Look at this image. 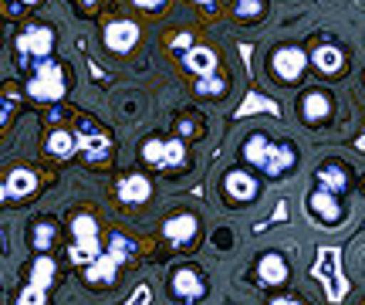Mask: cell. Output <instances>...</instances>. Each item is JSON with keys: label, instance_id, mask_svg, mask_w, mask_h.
Segmentation results:
<instances>
[{"label": "cell", "instance_id": "cell-25", "mask_svg": "<svg viewBox=\"0 0 365 305\" xmlns=\"http://www.w3.org/2000/svg\"><path fill=\"white\" fill-rule=\"evenodd\" d=\"M54 241H58V224H54L51 217H41L31 224V248L38 254H48L54 248Z\"/></svg>", "mask_w": 365, "mask_h": 305}, {"label": "cell", "instance_id": "cell-2", "mask_svg": "<svg viewBox=\"0 0 365 305\" xmlns=\"http://www.w3.org/2000/svg\"><path fill=\"white\" fill-rule=\"evenodd\" d=\"M135 261V241L122 231H112L108 234V248H105L95 261L85 265V285L102 292V289H112L118 281V268L122 265H132Z\"/></svg>", "mask_w": 365, "mask_h": 305}, {"label": "cell", "instance_id": "cell-4", "mask_svg": "<svg viewBox=\"0 0 365 305\" xmlns=\"http://www.w3.org/2000/svg\"><path fill=\"white\" fill-rule=\"evenodd\" d=\"M68 231H71V244H68V261L85 268L102 254V231H98V217L88 207L68 214Z\"/></svg>", "mask_w": 365, "mask_h": 305}, {"label": "cell", "instance_id": "cell-28", "mask_svg": "<svg viewBox=\"0 0 365 305\" xmlns=\"http://www.w3.org/2000/svg\"><path fill=\"white\" fill-rule=\"evenodd\" d=\"M135 11H145V14H163L170 7V0H132Z\"/></svg>", "mask_w": 365, "mask_h": 305}, {"label": "cell", "instance_id": "cell-7", "mask_svg": "<svg viewBox=\"0 0 365 305\" xmlns=\"http://www.w3.org/2000/svg\"><path fill=\"white\" fill-rule=\"evenodd\" d=\"M71 89V81H68V68L58 61V58H48V61H41L31 75H27V85L24 92L34 99V102H44V106H54V102H61Z\"/></svg>", "mask_w": 365, "mask_h": 305}, {"label": "cell", "instance_id": "cell-34", "mask_svg": "<svg viewBox=\"0 0 365 305\" xmlns=\"http://www.w3.org/2000/svg\"><path fill=\"white\" fill-rule=\"evenodd\" d=\"M362 190H365V180H362Z\"/></svg>", "mask_w": 365, "mask_h": 305}, {"label": "cell", "instance_id": "cell-30", "mask_svg": "<svg viewBox=\"0 0 365 305\" xmlns=\"http://www.w3.org/2000/svg\"><path fill=\"white\" fill-rule=\"evenodd\" d=\"M267 305H304V302H301L298 295H274Z\"/></svg>", "mask_w": 365, "mask_h": 305}, {"label": "cell", "instance_id": "cell-3", "mask_svg": "<svg viewBox=\"0 0 365 305\" xmlns=\"http://www.w3.org/2000/svg\"><path fill=\"white\" fill-rule=\"evenodd\" d=\"M71 129H75V139H78L81 166H88V170L112 166V159H115V136H112L108 126H102V122L91 119V116H78V119L71 122Z\"/></svg>", "mask_w": 365, "mask_h": 305}, {"label": "cell", "instance_id": "cell-15", "mask_svg": "<svg viewBox=\"0 0 365 305\" xmlns=\"http://www.w3.org/2000/svg\"><path fill=\"white\" fill-rule=\"evenodd\" d=\"M331 112H335L331 95L322 92V89H308V92L298 99V119L304 122V126H312V129L325 126V122L331 119Z\"/></svg>", "mask_w": 365, "mask_h": 305}, {"label": "cell", "instance_id": "cell-17", "mask_svg": "<svg viewBox=\"0 0 365 305\" xmlns=\"http://www.w3.org/2000/svg\"><path fill=\"white\" fill-rule=\"evenodd\" d=\"M254 275H257V285H264V289H281L291 279V265L281 251H264L254 261Z\"/></svg>", "mask_w": 365, "mask_h": 305}, {"label": "cell", "instance_id": "cell-8", "mask_svg": "<svg viewBox=\"0 0 365 305\" xmlns=\"http://www.w3.org/2000/svg\"><path fill=\"white\" fill-rule=\"evenodd\" d=\"M308 51L298 48V44H277L271 54H267V71L277 85H301L304 81V71H308Z\"/></svg>", "mask_w": 365, "mask_h": 305}, {"label": "cell", "instance_id": "cell-9", "mask_svg": "<svg viewBox=\"0 0 365 305\" xmlns=\"http://www.w3.org/2000/svg\"><path fill=\"white\" fill-rule=\"evenodd\" d=\"M58 279V265L51 254H38L31 265V279L17 295V305H51V285Z\"/></svg>", "mask_w": 365, "mask_h": 305}, {"label": "cell", "instance_id": "cell-24", "mask_svg": "<svg viewBox=\"0 0 365 305\" xmlns=\"http://www.w3.org/2000/svg\"><path fill=\"white\" fill-rule=\"evenodd\" d=\"M193 92H196V99H210V102H217V99H223V95L230 92V81H227L223 71H213V75H203V79L193 81Z\"/></svg>", "mask_w": 365, "mask_h": 305}, {"label": "cell", "instance_id": "cell-14", "mask_svg": "<svg viewBox=\"0 0 365 305\" xmlns=\"http://www.w3.org/2000/svg\"><path fill=\"white\" fill-rule=\"evenodd\" d=\"M112 197H115L122 207H143V204L153 200V180H149L145 173H125V176L115 180Z\"/></svg>", "mask_w": 365, "mask_h": 305}, {"label": "cell", "instance_id": "cell-11", "mask_svg": "<svg viewBox=\"0 0 365 305\" xmlns=\"http://www.w3.org/2000/svg\"><path fill=\"white\" fill-rule=\"evenodd\" d=\"M143 41V27L129 21V17H112L108 24L102 27V44L105 51L112 54H132Z\"/></svg>", "mask_w": 365, "mask_h": 305}, {"label": "cell", "instance_id": "cell-18", "mask_svg": "<svg viewBox=\"0 0 365 305\" xmlns=\"http://www.w3.org/2000/svg\"><path fill=\"white\" fill-rule=\"evenodd\" d=\"M308 61L318 68V75L335 79V75H341V71H345V65H349V54H345V48H339L335 41H322V44H314V51L308 54Z\"/></svg>", "mask_w": 365, "mask_h": 305}, {"label": "cell", "instance_id": "cell-6", "mask_svg": "<svg viewBox=\"0 0 365 305\" xmlns=\"http://www.w3.org/2000/svg\"><path fill=\"white\" fill-rule=\"evenodd\" d=\"M139 159H143L149 170L159 173H176L190 163V146L180 136H145L143 146H139Z\"/></svg>", "mask_w": 365, "mask_h": 305}, {"label": "cell", "instance_id": "cell-1", "mask_svg": "<svg viewBox=\"0 0 365 305\" xmlns=\"http://www.w3.org/2000/svg\"><path fill=\"white\" fill-rule=\"evenodd\" d=\"M244 163H250L264 180H284L298 170V146L291 139H274L267 133H250L240 146Z\"/></svg>", "mask_w": 365, "mask_h": 305}, {"label": "cell", "instance_id": "cell-33", "mask_svg": "<svg viewBox=\"0 0 365 305\" xmlns=\"http://www.w3.org/2000/svg\"><path fill=\"white\" fill-rule=\"evenodd\" d=\"M4 200H7V186L0 184V204H4Z\"/></svg>", "mask_w": 365, "mask_h": 305}, {"label": "cell", "instance_id": "cell-27", "mask_svg": "<svg viewBox=\"0 0 365 305\" xmlns=\"http://www.w3.org/2000/svg\"><path fill=\"white\" fill-rule=\"evenodd\" d=\"M17 106H21V92L4 89V92H0V129H4L14 116H17Z\"/></svg>", "mask_w": 365, "mask_h": 305}, {"label": "cell", "instance_id": "cell-12", "mask_svg": "<svg viewBox=\"0 0 365 305\" xmlns=\"http://www.w3.org/2000/svg\"><path fill=\"white\" fill-rule=\"evenodd\" d=\"M170 295L180 299V302H200L207 295V279L196 265H176L170 275Z\"/></svg>", "mask_w": 365, "mask_h": 305}, {"label": "cell", "instance_id": "cell-20", "mask_svg": "<svg viewBox=\"0 0 365 305\" xmlns=\"http://www.w3.org/2000/svg\"><path fill=\"white\" fill-rule=\"evenodd\" d=\"M304 204H308V214H312L314 221H322L325 227H339L341 224V200L335 197V194H328V190H318V186H314Z\"/></svg>", "mask_w": 365, "mask_h": 305}, {"label": "cell", "instance_id": "cell-16", "mask_svg": "<svg viewBox=\"0 0 365 305\" xmlns=\"http://www.w3.org/2000/svg\"><path fill=\"white\" fill-rule=\"evenodd\" d=\"M314 186L335 194V197L349 194V190H352V170H349V163H341V159H325V163L314 170Z\"/></svg>", "mask_w": 365, "mask_h": 305}, {"label": "cell", "instance_id": "cell-5", "mask_svg": "<svg viewBox=\"0 0 365 305\" xmlns=\"http://www.w3.org/2000/svg\"><path fill=\"white\" fill-rule=\"evenodd\" d=\"M48 58H54V27L41 24V21L24 24L17 31V38H14V61H17V68L31 75Z\"/></svg>", "mask_w": 365, "mask_h": 305}, {"label": "cell", "instance_id": "cell-13", "mask_svg": "<svg viewBox=\"0 0 365 305\" xmlns=\"http://www.w3.org/2000/svg\"><path fill=\"white\" fill-rule=\"evenodd\" d=\"M163 238L173 248H193V241L200 238V217L193 211H173L163 221Z\"/></svg>", "mask_w": 365, "mask_h": 305}, {"label": "cell", "instance_id": "cell-10", "mask_svg": "<svg viewBox=\"0 0 365 305\" xmlns=\"http://www.w3.org/2000/svg\"><path fill=\"white\" fill-rule=\"evenodd\" d=\"M220 194L227 207H250L254 200L261 197V180L247 170H227L220 180Z\"/></svg>", "mask_w": 365, "mask_h": 305}, {"label": "cell", "instance_id": "cell-31", "mask_svg": "<svg viewBox=\"0 0 365 305\" xmlns=\"http://www.w3.org/2000/svg\"><path fill=\"white\" fill-rule=\"evenodd\" d=\"M193 4H200V7H213L217 0H193Z\"/></svg>", "mask_w": 365, "mask_h": 305}, {"label": "cell", "instance_id": "cell-22", "mask_svg": "<svg viewBox=\"0 0 365 305\" xmlns=\"http://www.w3.org/2000/svg\"><path fill=\"white\" fill-rule=\"evenodd\" d=\"M4 186H7V200H31L38 194V173L31 170V166H17L4 180Z\"/></svg>", "mask_w": 365, "mask_h": 305}, {"label": "cell", "instance_id": "cell-23", "mask_svg": "<svg viewBox=\"0 0 365 305\" xmlns=\"http://www.w3.org/2000/svg\"><path fill=\"white\" fill-rule=\"evenodd\" d=\"M267 0H230V17L237 24H261L267 17Z\"/></svg>", "mask_w": 365, "mask_h": 305}, {"label": "cell", "instance_id": "cell-21", "mask_svg": "<svg viewBox=\"0 0 365 305\" xmlns=\"http://www.w3.org/2000/svg\"><path fill=\"white\" fill-rule=\"evenodd\" d=\"M44 153L58 163H68V159L78 156V139H75V129H51L44 136Z\"/></svg>", "mask_w": 365, "mask_h": 305}, {"label": "cell", "instance_id": "cell-32", "mask_svg": "<svg viewBox=\"0 0 365 305\" xmlns=\"http://www.w3.org/2000/svg\"><path fill=\"white\" fill-rule=\"evenodd\" d=\"M24 7H38V4H44V0H21Z\"/></svg>", "mask_w": 365, "mask_h": 305}, {"label": "cell", "instance_id": "cell-29", "mask_svg": "<svg viewBox=\"0 0 365 305\" xmlns=\"http://www.w3.org/2000/svg\"><path fill=\"white\" fill-rule=\"evenodd\" d=\"M75 7H78V14H85V17H91V14L98 11V0H71Z\"/></svg>", "mask_w": 365, "mask_h": 305}, {"label": "cell", "instance_id": "cell-26", "mask_svg": "<svg viewBox=\"0 0 365 305\" xmlns=\"http://www.w3.org/2000/svg\"><path fill=\"white\" fill-rule=\"evenodd\" d=\"M176 133H180V139H203L207 136V119L200 112H182L176 119Z\"/></svg>", "mask_w": 365, "mask_h": 305}, {"label": "cell", "instance_id": "cell-19", "mask_svg": "<svg viewBox=\"0 0 365 305\" xmlns=\"http://www.w3.org/2000/svg\"><path fill=\"white\" fill-rule=\"evenodd\" d=\"M180 61H182V68H186L190 75H196V79L220 71V54H217V48H210V44H196V41L180 54Z\"/></svg>", "mask_w": 365, "mask_h": 305}]
</instances>
